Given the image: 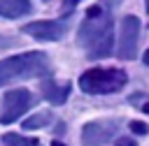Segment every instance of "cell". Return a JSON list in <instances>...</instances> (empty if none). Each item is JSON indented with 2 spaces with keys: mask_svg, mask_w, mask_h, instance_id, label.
Here are the masks:
<instances>
[{
  "mask_svg": "<svg viewBox=\"0 0 149 146\" xmlns=\"http://www.w3.org/2000/svg\"><path fill=\"white\" fill-rule=\"evenodd\" d=\"M77 42L88 53V58H105L112 53V16L107 7L95 5L93 9H88L77 32Z\"/></svg>",
  "mask_w": 149,
  "mask_h": 146,
  "instance_id": "1",
  "label": "cell"
},
{
  "mask_svg": "<svg viewBox=\"0 0 149 146\" xmlns=\"http://www.w3.org/2000/svg\"><path fill=\"white\" fill-rule=\"evenodd\" d=\"M49 56L42 51H28L0 60V86H7L19 79H37L49 72Z\"/></svg>",
  "mask_w": 149,
  "mask_h": 146,
  "instance_id": "2",
  "label": "cell"
},
{
  "mask_svg": "<svg viewBox=\"0 0 149 146\" xmlns=\"http://www.w3.org/2000/svg\"><path fill=\"white\" fill-rule=\"evenodd\" d=\"M128 76L123 70H116V67H93V70H86L81 76H79V88L84 93H91V95H105V93H116L126 86Z\"/></svg>",
  "mask_w": 149,
  "mask_h": 146,
  "instance_id": "3",
  "label": "cell"
},
{
  "mask_svg": "<svg viewBox=\"0 0 149 146\" xmlns=\"http://www.w3.org/2000/svg\"><path fill=\"white\" fill-rule=\"evenodd\" d=\"M35 104L33 100V93L26 90V88H14L5 95L2 100V107H0V123L2 125H9L14 121H19L30 107Z\"/></svg>",
  "mask_w": 149,
  "mask_h": 146,
  "instance_id": "4",
  "label": "cell"
},
{
  "mask_svg": "<svg viewBox=\"0 0 149 146\" xmlns=\"http://www.w3.org/2000/svg\"><path fill=\"white\" fill-rule=\"evenodd\" d=\"M137 42H140V19L123 16L121 25H119V46H116L119 58L133 60L137 56Z\"/></svg>",
  "mask_w": 149,
  "mask_h": 146,
  "instance_id": "5",
  "label": "cell"
},
{
  "mask_svg": "<svg viewBox=\"0 0 149 146\" xmlns=\"http://www.w3.org/2000/svg\"><path fill=\"white\" fill-rule=\"evenodd\" d=\"M119 123L116 121H91L81 127V144L84 146H102L112 137H116Z\"/></svg>",
  "mask_w": 149,
  "mask_h": 146,
  "instance_id": "6",
  "label": "cell"
},
{
  "mask_svg": "<svg viewBox=\"0 0 149 146\" xmlns=\"http://www.w3.org/2000/svg\"><path fill=\"white\" fill-rule=\"evenodd\" d=\"M68 25L65 21H33L28 25H23V32L35 37V39H42V42H56L65 35Z\"/></svg>",
  "mask_w": 149,
  "mask_h": 146,
  "instance_id": "7",
  "label": "cell"
},
{
  "mask_svg": "<svg viewBox=\"0 0 149 146\" xmlns=\"http://www.w3.org/2000/svg\"><path fill=\"white\" fill-rule=\"evenodd\" d=\"M42 93L51 104H63L68 100L70 86L68 83H56V81H42Z\"/></svg>",
  "mask_w": 149,
  "mask_h": 146,
  "instance_id": "8",
  "label": "cell"
},
{
  "mask_svg": "<svg viewBox=\"0 0 149 146\" xmlns=\"http://www.w3.org/2000/svg\"><path fill=\"white\" fill-rule=\"evenodd\" d=\"M30 9V0H0V16L5 19H19Z\"/></svg>",
  "mask_w": 149,
  "mask_h": 146,
  "instance_id": "9",
  "label": "cell"
},
{
  "mask_svg": "<svg viewBox=\"0 0 149 146\" xmlns=\"http://www.w3.org/2000/svg\"><path fill=\"white\" fill-rule=\"evenodd\" d=\"M49 123H51V114L49 111H40V114H35V116L23 121V130H40V127H44Z\"/></svg>",
  "mask_w": 149,
  "mask_h": 146,
  "instance_id": "10",
  "label": "cell"
},
{
  "mask_svg": "<svg viewBox=\"0 0 149 146\" xmlns=\"http://www.w3.org/2000/svg\"><path fill=\"white\" fill-rule=\"evenodd\" d=\"M2 141H5L7 146H40L35 139H26V137H19V134H14V132L5 134V137H2Z\"/></svg>",
  "mask_w": 149,
  "mask_h": 146,
  "instance_id": "11",
  "label": "cell"
},
{
  "mask_svg": "<svg viewBox=\"0 0 149 146\" xmlns=\"http://www.w3.org/2000/svg\"><path fill=\"white\" fill-rule=\"evenodd\" d=\"M114 146H137V144H135V139H130V137H119V139L114 141Z\"/></svg>",
  "mask_w": 149,
  "mask_h": 146,
  "instance_id": "12",
  "label": "cell"
},
{
  "mask_svg": "<svg viewBox=\"0 0 149 146\" xmlns=\"http://www.w3.org/2000/svg\"><path fill=\"white\" fill-rule=\"evenodd\" d=\"M130 130L137 132V134H144V132H147V125H144V123H130Z\"/></svg>",
  "mask_w": 149,
  "mask_h": 146,
  "instance_id": "13",
  "label": "cell"
},
{
  "mask_svg": "<svg viewBox=\"0 0 149 146\" xmlns=\"http://www.w3.org/2000/svg\"><path fill=\"white\" fill-rule=\"evenodd\" d=\"M65 2H68V7H72V5H77L79 0H65Z\"/></svg>",
  "mask_w": 149,
  "mask_h": 146,
  "instance_id": "14",
  "label": "cell"
},
{
  "mask_svg": "<svg viewBox=\"0 0 149 146\" xmlns=\"http://www.w3.org/2000/svg\"><path fill=\"white\" fill-rule=\"evenodd\" d=\"M144 65H149V51L144 53Z\"/></svg>",
  "mask_w": 149,
  "mask_h": 146,
  "instance_id": "15",
  "label": "cell"
},
{
  "mask_svg": "<svg viewBox=\"0 0 149 146\" xmlns=\"http://www.w3.org/2000/svg\"><path fill=\"white\" fill-rule=\"evenodd\" d=\"M51 146H65V144H61V141H51Z\"/></svg>",
  "mask_w": 149,
  "mask_h": 146,
  "instance_id": "16",
  "label": "cell"
},
{
  "mask_svg": "<svg viewBox=\"0 0 149 146\" xmlns=\"http://www.w3.org/2000/svg\"><path fill=\"white\" fill-rule=\"evenodd\" d=\"M144 7H147V12H149V0H144Z\"/></svg>",
  "mask_w": 149,
  "mask_h": 146,
  "instance_id": "17",
  "label": "cell"
}]
</instances>
